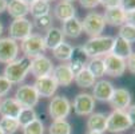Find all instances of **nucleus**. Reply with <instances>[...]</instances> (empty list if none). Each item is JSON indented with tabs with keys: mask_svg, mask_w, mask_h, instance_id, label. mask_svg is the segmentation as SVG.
Returning <instances> with one entry per match:
<instances>
[{
	"mask_svg": "<svg viewBox=\"0 0 135 134\" xmlns=\"http://www.w3.org/2000/svg\"><path fill=\"white\" fill-rule=\"evenodd\" d=\"M62 32L64 36L75 39V38H79L83 34V28H82V20L78 17H71L68 20L62 23Z\"/></svg>",
	"mask_w": 135,
	"mask_h": 134,
	"instance_id": "obj_19",
	"label": "nucleus"
},
{
	"mask_svg": "<svg viewBox=\"0 0 135 134\" xmlns=\"http://www.w3.org/2000/svg\"><path fill=\"white\" fill-rule=\"evenodd\" d=\"M112 42H114L112 36L100 35V36L90 38V39L84 43L83 48H84L86 54L88 55V58H96V56L110 54L111 48H112Z\"/></svg>",
	"mask_w": 135,
	"mask_h": 134,
	"instance_id": "obj_2",
	"label": "nucleus"
},
{
	"mask_svg": "<svg viewBox=\"0 0 135 134\" xmlns=\"http://www.w3.org/2000/svg\"><path fill=\"white\" fill-rule=\"evenodd\" d=\"M30 13L33 16V19L51 13V4L46 0H33L30 4Z\"/></svg>",
	"mask_w": 135,
	"mask_h": 134,
	"instance_id": "obj_26",
	"label": "nucleus"
},
{
	"mask_svg": "<svg viewBox=\"0 0 135 134\" xmlns=\"http://www.w3.org/2000/svg\"><path fill=\"white\" fill-rule=\"evenodd\" d=\"M86 134H103V133H99V131H87Z\"/></svg>",
	"mask_w": 135,
	"mask_h": 134,
	"instance_id": "obj_46",
	"label": "nucleus"
},
{
	"mask_svg": "<svg viewBox=\"0 0 135 134\" xmlns=\"http://www.w3.org/2000/svg\"><path fill=\"white\" fill-rule=\"evenodd\" d=\"M119 4H120V0H100V6H103L104 10L119 7Z\"/></svg>",
	"mask_w": 135,
	"mask_h": 134,
	"instance_id": "obj_40",
	"label": "nucleus"
},
{
	"mask_svg": "<svg viewBox=\"0 0 135 134\" xmlns=\"http://www.w3.org/2000/svg\"><path fill=\"white\" fill-rule=\"evenodd\" d=\"M111 54L117 55V56H119V58H122V59L126 61L128 56L132 54V46H131V43L126 42L124 39L117 36V38H114Z\"/></svg>",
	"mask_w": 135,
	"mask_h": 134,
	"instance_id": "obj_24",
	"label": "nucleus"
},
{
	"mask_svg": "<svg viewBox=\"0 0 135 134\" xmlns=\"http://www.w3.org/2000/svg\"><path fill=\"white\" fill-rule=\"evenodd\" d=\"M30 66H31L30 59L24 58V56L23 58H17L4 67L3 75L12 85H20L30 72Z\"/></svg>",
	"mask_w": 135,
	"mask_h": 134,
	"instance_id": "obj_1",
	"label": "nucleus"
},
{
	"mask_svg": "<svg viewBox=\"0 0 135 134\" xmlns=\"http://www.w3.org/2000/svg\"><path fill=\"white\" fill-rule=\"evenodd\" d=\"M24 2H27V3H28V4H31V3H32V2H33V0H24Z\"/></svg>",
	"mask_w": 135,
	"mask_h": 134,
	"instance_id": "obj_47",
	"label": "nucleus"
},
{
	"mask_svg": "<svg viewBox=\"0 0 135 134\" xmlns=\"http://www.w3.org/2000/svg\"><path fill=\"white\" fill-rule=\"evenodd\" d=\"M68 66H70V70H71V72L74 74V78H75V75H78L86 66H82V64H78V63H72V62H70L68 63Z\"/></svg>",
	"mask_w": 135,
	"mask_h": 134,
	"instance_id": "obj_41",
	"label": "nucleus"
},
{
	"mask_svg": "<svg viewBox=\"0 0 135 134\" xmlns=\"http://www.w3.org/2000/svg\"><path fill=\"white\" fill-rule=\"evenodd\" d=\"M71 106L76 115L88 117L95 110V99L88 93H79L74 98V102L71 103Z\"/></svg>",
	"mask_w": 135,
	"mask_h": 134,
	"instance_id": "obj_9",
	"label": "nucleus"
},
{
	"mask_svg": "<svg viewBox=\"0 0 135 134\" xmlns=\"http://www.w3.org/2000/svg\"><path fill=\"white\" fill-rule=\"evenodd\" d=\"M132 134H135V131H134V133H132Z\"/></svg>",
	"mask_w": 135,
	"mask_h": 134,
	"instance_id": "obj_51",
	"label": "nucleus"
},
{
	"mask_svg": "<svg viewBox=\"0 0 135 134\" xmlns=\"http://www.w3.org/2000/svg\"><path fill=\"white\" fill-rule=\"evenodd\" d=\"M37 118V113L35 111V109L32 107H23L20 114H19V117H17V121L19 123H20V127L31 123L32 121H35Z\"/></svg>",
	"mask_w": 135,
	"mask_h": 134,
	"instance_id": "obj_32",
	"label": "nucleus"
},
{
	"mask_svg": "<svg viewBox=\"0 0 135 134\" xmlns=\"http://www.w3.org/2000/svg\"><path fill=\"white\" fill-rule=\"evenodd\" d=\"M104 27H106L104 17L99 12H88L82 20L83 32L91 38L100 36L102 32L104 31Z\"/></svg>",
	"mask_w": 135,
	"mask_h": 134,
	"instance_id": "obj_5",
	"label": "nucleus"
},
{
	"mask_svg": "<svg viewBox=\"0 0 135 134\" xmlns=\"http://www.w3.org/2000/svg\"><path fill=\"white\" fill-rule=\"evenodd\" d=\"M22 106L16 102L15 98H4L0 101V115L7 118H17L22 111Z\"/></svg>",
	"mask_w": 135,
	"mask_h": 134,
	"instance_id": "obj_18",
	"label": "nucleus"
},
{
	"mask_svg": "<svg viewBox=\"0 0 135 134\" xmlns=\"http://www.w3.org/2000/svg\"><path fill=\"white\" fill-rule=\"evenodd\" d=\"M119 7L124 12H132L135 11V0H120Z\"/></svg>",
	"mask_w": 135,
	"mask_h": 134,
	"instance_id": "obj_37",
	"label": "nucleus"
},
{
	"mask_svg": "<svg viewBox=\"0 0 135 134\" xmlns=\"http://www.w3.org/2000/svg\"><path fill=\"white\" fill-rule=\"evenodd\" d=\"M86 68L92 74V76L96 79V78H102L103 75H106V67H104V62H103V58L100 56H96V58H90L87 64H86Z\"/></svg>",
	"mask_w": 135,
	"mask_h": 134,
	"instance_id": "obj_25",
	"label": "nucleus"
},
{
	"mask_svg": "<svg viewBox=\"0 0 135 134\" xmlns=\"http://www.w3.org/2000/svg\"><path fill=\"white\" fill-rule=\"evenodd\" d=\"M7 12L13 19L26 17L30 13V4L24 0H9L7 6Z\"/></svg>",
	"mask_w": 135,
	"mask_h": 134,
	"instance_id": "obj_23",
	"label": "nucleus"
},
{
	"mask_svg": "<svg viewBox=\"0 0 135 134\" xmlns=\"http://www.w3.org/2000/svg\"><path fill=\"white\" fill-rule=\"evenodd\" d=\"M20 51L23 52L24 58L27 59H33L37 58L40 55H44L46 52V44H44V39L40 34H31L28 38H26L24 40L20 42V46H19Z\"/></svg>",
	"mask_w": 135,
	"mask_h": 134,
	"instance_id": "obj_3",
	"label": "nucleus"
},
{
	"mask_svg": "<svg viewBox=\"0 0 135 134\" xmlns=\"http://www.w3.org/2000/svg\"><path fill=\"white\" fill-rule=\"evenodd\" d=\"M0 129L3 130L4 134H15L20 129V123H19L17 118L2 117V119H0Z\"/></svg>",
	"mask_w": 135,
	"mask_h": 134,
	"instance_id": "obj_30",
	"label": "nucleus"
},
{
	"mask_svg": "<svg viewBox=\"0 0 135 134\" xmlns=\"http://www.w3.org/2000/svg\"><path fill=\"white\" fill-rule=\"evenodd\" d=\"M44 39V44L47 50H55L59 44H62L64 42V35L62 32L60 28L57 27H51L48 31H46V35L43 36Z\"/></svg>",
	"mask_w": 135,
	"mask_h": 134,
	"instance_id": "obj_21",
	"label": "nucleus"
},
{
	"mask_svg": "<svg viewBox=\"0 0 135 134\" xmlns=\"http://www.w3.org/2000/svg\"><path fill=\"white\" fill-rule=\"evenodd\" d=\"M36 90V93L39 94V97L42 98H52L56 90H57V83L52 78V75L48 76H42V78H36L35 83L32 85Z\"/></svg>",
	"mask_w": 135,
	"mask_h": 134,
	"instance_id": "obj_13",
	"label": "nucleus"
},
{
	"mask_svg": "<svg viewBox=\"0 0 135 134\" xmlns=\"http://www.w3.org/2000/svg\"><path fill=\"white\" fill-rule=\"evenodd\" d=\"M114 85L110 81L106 79H100L98 82H95V85L92 86V98L95 101H100V102H108L111 95L114 93Z\"/></svg>",
	"mask_w": 135,
	"mask_h": 134,
	"instance_id": "obj_15",
	"label": "nucleus"
},
{
	"mask_svg": "<svg viewBox=\"0 0 135 134\" xmlns=\"http://www.w3.org/2000/svg\"><path fill=\"white\" fill-rule=\"evenodd\" d=\"M22 130L23 134H44V123L42 122V119L36 118L31 123L23 126Z\"/></svg>",
	"mask_w": 135,
	"mask_h": 134,
	"instance_id": "obj_35",
	"label": "nucleus"
},
{
	"mask_svg": "<svg viewBox=\"0 0 135 134\" xmlns=\"http://www.w3.org/2000/svg\"><path fill=\"white\" fill-rule=\"evenodd\" d=\"M132 126L127 113L124 110H112L107 115L106 130L110 133H122Z\"/></svg>",
	"mask_w": 135,
	"mask_h": 134,
	"instance_id": "obj_6",
	"label": "nucleus"
},
{
	"mask_svg": "<svg viewBox=\"0 0 135 134\" xmlns=\"http://www.w3.org/2000/svg\"><path fill=\"white\" fill-rule=\"evenodd\" d=\"M64 2H70V3H72V2H75V0H64Z\"/></svg>",
	"mask_w": 135,
	"mask_h": 134,
	"instance_id": "obj_48",
	"label": "nucleus"
},
{
	"mask_svg": "<svg viewBox=\"0 0 135 134\" xmlns=\"http://www.w3.org/2000/svg\"><path fill=\"white\" fill-rule=\"evenodd\" d=\"M107 126V115L104 113H96L94 111L87 118V129L88 131H99L104 133Z\"/></svg>",
	"mask_w": 135,
	"mask_h": 134,
	"instance_id": "obj_22",
	"label": "nucleus"
},
{
	"mask_svg": "<svg viewBox=\"0 0 135 134\" xmlns=\"http://www.w3.org/2000/svg\"><path fill=\"white\" fill-rule=\"evenodd\" d=\"M88 55L86 54L83 46H76V47H72V55H71V61L72 63H78V64H82V66H86L87 62H88Z\"/></svg>",
	"mask_w": 135,
	"mask_h": 134,
	"instance_id": "obj_33",
	"label": "nucleus"
},
{
	"mask_svg": "<svg viewBox=\"0 0 135 134\" xmlns=\"http://www.w3.org/2000/svg\"><path fill=\"white\" fill-rule=\"evenodd\" d=\"M48 133L50 134H71L72 127L67 119H56V121H52V123L50 125Z\"/></svg>",
	"mask_w": 135,
	"mask_h": 134,
	"instance_id": "obj_29",
	"label": "nucleus"
},
{
	"mask_svg": "<svg viewBox=\"0 0 135 134\" xmlns=\"http://www.w3.org/2000/svg\"><path fill=\"white\" fill-rule=\"evenodd\" d=\"M51 75L55 79V82L57 83V86L68 87L74 82V74L71 72L68 63H62V64H57L56 67H54V71Z\"/></svg>",
	"mask_w": 135,
	"mask_h": 134,
	"instance_id": "obj_16",
	"label": "nucleus"
},
{
	"mask_svg": "<svg viewBox=\"0 0 135 134\" xmlns=\"http://www.w3.org/2000/svg\"><path fill=\"white\" fill-rule=\"evenodd\" d=\"M3 31H4V26H3L2 22H0V38H2V35H3Z\"/></svg>",
	"mask_w": 135,
	"mask_h": 134,
	"instance_id": "obj_45",
	"label": "nucleus"
},
{
	"mask_svg": "<svg viewBox=\"0 0 135 134\" xmlns=\"http://www.w3.org/2000/svg\"><path fill=\"white\" fill-rule=\"evenodd\" d=\"M13 98L22 107H32V109L39 103L40 99L39 94L36 93L32 85H20L16 89Z\"/></svg>",
	"mask_w": 135,
	"mask_h": 134,
	"instance_id": "obj_8",
	"label": "nucleus"
},
{
	"mask_svg": "<svg viewBox=\"0 0 135 134\" xmlns=\"http://www.w3.org/2000/svg\"><path fill=\"white\" fill-rule=\"evenodd\" d=\"M54 71V64L52 61L46 55H40L37 58L31 59V66H30V72L36 78H42V76H48Z\"/></svg>",
	"mask_w": 135,
	"mask_h": 134,
	"instance_id": "obj_11",
	"label": "nucleus"
},
{
	"mask_svg": "<svg viewBox=\"0 0 135 134\" xmlns=\"http://www.w3.org/2000/svg\"><path fill=\"white\" fill-rule=\"evenodd\" d=\"M119 38L124 39L128 43H135V26L124 23L123 26L119 27Z\"/></svg>",
	"mask_w": 135,
	"mask_h": 134,
	"instance_id": "obj_34",
	"label": "nucleus"
},
{
	"mask_svg": "<svg viewBox=\"0 0 135 134\" xmlns=\"http://www.w3.org/2000/svg\"><path fill=\"white\" fill-rule=\"evenodd\" d=\"M126 23L135 26V11H132V12H126Z\"/></svg>",
	"mask_w": 135,
	"mask_h": 134,
	"instance_id": "obj_43",
	"label": "nucleus"
},
{
	"mask_svg": "<svg viewBox=\"0 0 135 134\" xmlns=\"http://www.w3.org/2000/svg\"><path fill=\"white\" fill-rule=\"evenodd\" d=\"M32 30H33V26L31 20H28L27 17H19V19H13L11 22L8 27V34L11 39L16 42L19 40L22 42L32 34Z\"/></svg>",
	"mask_w": 135,
	"mask_h": 134,
	"instance_id": "obj_7",
	"label": "nucleus"
},
{
	"mask_svg": "<svg viewBox=\"0 0 135 134\" xmlns=\"http://www.w3.org/2000/svg\"><path fill=\"white\" fill-rule=\"evenodd\" d=\"M54 58L56 61H59L62 63H66L68 61H71V55H72V46L70 43L63 42L62 44H59L55 50H52Z\"/></svg>",
	"mask_w": 135,
	"mask_h": 134,
	"instance_id": "obj_27",
	"label": "nucleus"
},
{
	"mask_svg": "<svg viewBox=\"0 0 135 134\" xmlns=\"http://www.w3.org/2000/svg\"><path fill=\"white\" fill-rule=\"evenodd\" d=\"M79 3L83 8L87 10H94L100 4V0H79Z\"/></svg>",
	"mask_w": 135,
	"mask_h": 134,
	"instance_id": "obj_38",
	"label": "nucleus"
},
{
	"mask_svg": "<svg viewBox=\"0 0 135 134\" xmlns=\"http://www.w3.org/2000/svg\"><path fill=\"white\" fill-rule=\"evenodd\" d=\"M74 81H75V83L78 85L79 87H82V89H90V87H92L94 85H95V78L92 76V74L84 67L78 75H75V78H74Z\"/></svg>",
	"mask_w": 135,
	"mask_h": 134,
	"instance_id": "obj_28",
	"label": "nucleus"
},
{
	"mask_svg": "<svg viewBox=\"0 0 135 134\" xmlns=\"http://www.w3.org/2000/svg\"><path fill=\"white\" fill-rule=\"evenodd\" d=\"M72 106L71 102L64 95H54L48 105V114L52 121L56 119H66L71 114Z\"/></svg>",
	"mask_w": 135,
	"mask_h": 134,
	"instance_id": "obj_4",
	"label": "nucleus"
},
{
	"mask_svg": "<svg viewBox=\"0 0 135 134\" xmlns=\"http://www.w3.org/2000/svg\"><path fill=\"white\" fill-rule=\"evenodd\" d=\"M12 89V83L6 78L4 75H0V97L7 95Z\"/></svg>",
	"mask_w": 135,
	"mask_h": 134,
	"instance_id": "obj_36",
	"label": "nucleus"
},
{
	"mask_svg": "<svg viewBox=\"0 0 135 134\" xmlns=\"http://www.w3.org/2000/svg\"><path fill=\"white\" fill-rule=\"evenodd\" d=\"M126 68L135 75V52L132 51V54L126 59Z\"/></svg>",
	"mask_w": 135,
	"mask_h": 134,
	"instance_id": "obj_39",
	"label": "nucleus"
},
{
	"mask_svg": "<svg viewBox=\"0 0 135 134\" xmlns=\"http://www.w3.org/2000/svg\"><path fill=\"white\" fill-rule=\"evenodd\" d=\"M52 12H54V17L57 19V20L62 22V23L76 16V8H75L74 3L64 2V0H59V2L55 4Z\"/></svg>",
	"mask_w": 135,
	"mask_h": 134,
	"instance_id": "obj_17",
	"label": "nucleus"
},
{
	"mask_svg": "<svg viewBox=\"0 0 135 134\" xmlns=\"http://www.w3.org/2000/svg\"><path fill=\"white\" fill-rule=\"evenodd\" d=\"M0 134H4V133H3V130H2V129H0Z\"/></svg>",
	"mask_w": 135,
	"mask_h": 134,
	"instance_id": "obj_50",
	"label": "nucleus"
},
{
	"mask_svg": "<svg viewBox=\"0 0 135 134\" xmlns=\"http://www.w3.org/2000/svg\"><path fill=\"white\" fill-rule=\"evenodd\" d=\"M7 6H8V0H0V13L7 11Z\"/></svg>",
	"mask_w": 135,
	"mask_h": 134,
	"instance_id": "obj_44",
	"label": "nucleus"
},
{
	"mask_svg": "<svg viewBox=\"0 0 135 134\" xmlns=\"http://www.w3.org/2000/svg\"><path fill=\"white\" fill-rule=\"evenodd\" d=\"M126 113H127V115H128L132 126H135V105H130L128 109L126 110Z\"/></svg>",
	"mask_w": 135,
	"mask_h": 134,
	"instance_id": "obj_42",
	"label": "nucleus"
},
{
	"mask_svg": "<svg viewBox=\"0 0 135 134\" xmlns=\"http://www.w3.org/2000/svg\"><path fill=\"white\" fill-rule=\"evenodd\" d=\"M132 101V95L131 93L124 89V87H117L114 89V93L110 98V105L114 110H127L128 106L131 105Z\"/></svg>",
	"mask_w": 135,
	"mask_h": 134,
	"instance_id": "obj_14",
	"label": "nucleus"
},
{
	"mask_svg": "<svg viewBox=\"0 0 135 134\" xmlns=\"http://www.w3.org/2000/svg\"><path fill=\"white\" fill-rule=\"evenodd\" d=\"M104 67H106V74L112 76V78H119L126 72V61L119 58V56L114 54H107L103 58Z\"/></svg>",
	"mask_w": 135,
	"mask_h": 134,
	"instance_id": "obj_12",
	"label": "nucleus"
},
{
	"mask_svg": "<svg viewBox=\"0 0 135 134\" xmlns=\"http://www.w3.org/2000/svg\"><path fill=\"white\" fill-rule=\"evenodd\" d=\"M19 43L13 39H11L9 36L0 38V63L8 64L17 59L19 55Z\"/></svg>",
	"mask_w": 135,
	"mask_h": 134,
	"instance_id": "obj_10",
	"label": "nucleus"
},
{
	"mask_svg": "<svg viewBox=\"0 0 135 134\" xmlns=\"http://www.w3.org/2000/svg\"><path fill=\"white\" fill-rule=\"evenodd\" d=\"M52 23H54V16H52L51 13H47V15H43V16H40V17H35L32 26L36 27L39 31L46 32V31H48L51 27H54Z\"/></svg>",
	"mask_w": 135,
	"mask_h": 134,
	"instance_id": "obj_31",
	"label": "nucleus"
},
{
	"mask_svg": "<svg viewBox=\"0 0 135 134\" xmlns=\"http://www.w3.org/2000/svg\"><path fill=\"white\" fill-rule=\"evenodd\" d=\"M46 2H48V3H51V2H54V0H46Z\"/></svg>",
	"mask_w": 135,
	"mask_h": 134,
	"instance_id": "obj_49",
	"label": "nucleus"
},
{
	"mask_svg": "<svg viewBox=\"0 0 135 134\" xmlns=\"http://www.w3.org/2000/svg\"><path fill=\"white\" fill-rule=\"evenodd\" d=\"M106 24H110L112 27H120L126 23V12L120 7H115L106 10L103 13Z\"/></svg>",
	"mask_w": 135,
	"mask_h": 134,
	"instance_id": "obj_20",
	"label": "nucleus"
}]
</instances>
